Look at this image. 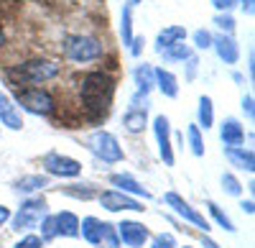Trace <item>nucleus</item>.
Here are the masks:
<instances>
[{
	"label": "nucleus",
	"mask_w": 255,
	"mask_h": 248,
	"mask_svg": "<svg viewBox=\"0 0 255 248\" xmlns=\"http://www.w3.org/2000/svg\"><path fill=\"white\" fill-rule=\"evenodd\" d=\"M202 243H204V248H220L215 241H212V238H202Z\"/></svg>",
	"instance_id": "37998d69"
},
{
	"label": "nucleus",
	"mask_w": 255,
	"mask_h": 248,
	"mask_svg": "<svg viewBox=\"0 0 255 248\" xmlns=\"http://www.w3.org/2000/svg\"><path fill=\"white\" fill-rule=\"evenodd\" d=\"M110 182L115 184V187H120V192H128V195H138V197H143V200H148V197H151V192H148V190H143V184H140V182H135L130 174H113V177H110Z\"/></svg>",
	"instance_id": "6ab92c4d"
},
{
	"label": "nucleus",
	"mask_w": 255,
	"mask_h": 248,
	"mask_svg": "<svg viewBox=\"0 0 255 248\" xmlns=\"http://www.w3.org/2000/svg\"><path fill=\"white\" fill-rule=\"evenodd\" d=\"M153 85L161 90L163 97H176L179 95V79L168 69H163V67L153 69Z\"/></svg>",
	"instance_id": "2eb2a0df"
},
{
	"label": "nucleus",
	"mask_w": 255,
	"mask_h": 248,
	"mask_svg": "<svg viewBox=\"0 0 255 248\" xmlns=\"http://www.w3.org/2000/svg\"><path fill=\"white\" fill-rule=\"evenodd\" d=\"M64 51H67V56L72 61H95L105 54V46H102V41L95 38V36H69L67 38V44H64Z\"/></svg>",
	"instance_id": "20e7f679"
},
{
	"label": "nucleus",
	"mask_w": 255,
	"mask_h": 248,
	"mask_svg": "<svg viewBox=\"0 0 255 248\" xmlns=\"http://www.w3.org/2000/svg\"><path fill=\"white\" fill-rule=\"evenodd\" d=\"M133 79H135V85H138V92L140 95H148L153 90V67L151 64H138L135 69H133Z\"/></svg>",
	"instance_id": "412c9836"
},
{
	"label": "nucleus",
	"mask_w": 255,
	"mask_h": 248,
	"mask_svg": "<svg viewBox=\"0 0 255 248\" xmlns=\"http://www.w3.org/2000/svg\"><path fill=\"white\" fill-rule=\"evenodd\" d=\"M64 195H72V197H79V200H90L92 197V190H79V184H72V187H64Z\"/></svg>",
	"instance_id": "72a5a7b5"
},
{
	"label": "nucleus",
	"mask_w": 255,
	"mask_h": 248,
	"mask_svg": "<svg viewBox=\"0 0 255 248\" xmlns=\"http://www.w3.org/2000/svg\"><path fill=\"white\" fill-rule=\"evenodd\" d=\"M87 146H90V151L97 156V159H102L105 164H118V161H123V146L118 143V138L110 133V131H95L90 138H87Z\"/></svg>",
	"instance_id": "39448f33"
},
{
	"label": "nucleus",
	"mask_w": 255,
	"mask_h": 248,
	"mask_svg": "<svg viewBox=\"0 0 255 248\" xmlns=\"http://www.w3.org/2000/svg\"><path fill=\"white\" fill-rule=\"evenodd\" d=\"M82 108L90 118H102L105 113L110 110V102L115 95V79L108 72H90L82 77Z\"/></svg>",
	"instance_id": "f257e3e1"
},
{
	"label": "nucleus",
	"mask_w": 255,
	"mask_h": 248,
	"mask_svg": "<svg viewBox=\"0 0 255 248\" xmlns=\"http://www.w3.org/2000/svg\"><path fill=\"white\" fill-rule=\"evenodd\" d=\"M120 33H123V44L130 46V41H133V15H130V8H123V13H120Z\"/></svg>",
	"instance_id": "a878e982"
},
{
	"label": "nucleus",
	"mask_w": 255,
	"mask_h": 248,
	"mask_svg": "<svg viewBox=\"0 0 255 248\" xmlns=\"http://www.w3.org/2000/svg\"><path fill=\"white\" fill-rule=\"evenodd\" d=\"M161 54H163L168 61H184V59H189V56H191V49L184 44V41H179V44H174V46L163 49Z\"/></svg>",
	"instance_id": "bb28decb"
},
{
	"label": "nucleus",
	"mask_w": 255,
	"mask_h": 248,
	"mask_svg": "<svg viewBox=\"0 0 255 248\" xmlns=\"http://www.w3.org/2000/svg\"><path fill=\"white\" fill-rule=\"evenodd\" d=\"M163 200H166V205H168V208H171L179 218H184L186 223H194L197 228H202V231H209V223H207V218H204V215H199V213H197L194 208H191V205H189L184 197H179L176 192H168Z\"/></svg>",
	"instance_id": "1a4fd4ad"
},
{
	"label": "nucleus",
	"mask_w": 255,
	"mask_h": 248,
	"mask_svg": "<svg viewBox=\"0 0 255 248\" xmlns=\"http://www.w3.org/2000/svg\"><path fill=\"white\" fill-rule=\"evenodd\" d=\"M194 44H197L199 49H209V46H212V33L204 31V28L194 31Z\"/></svg>",
	"instance_id": "473e14b6"
},
{
	"label": "nucleus",
	"mask_w": 255,
	"mask_h": 248,
	"mask_svg": "<svg viewBox=\"0 0 255 248\" xmlns=\"http://www.w3.org/2000/svg\"><path fill=\"white\" fill-rule=\"evenodd\" d=\"M100 205H102L105 210H110V213H120V210H135V213H143V210H145V208H143V202L133 200L130 195H125V192H115V190L102 192V195H100Z\"/></svg>",
	"instance_id": "9d476101"
},
{
	"label": "nucleus",
	"mask_w": 255,
	"mask_h": 248,
	"mask_svg": "<svg viewBox=\"0 0 255 248\" xmlns=\"http://www.w3.org/2000/svg\"><path fill=\"white\" fill-rule=\"evenodd\" d=\"M102 243H108V248H118L120 246V238H118V233H115V228L110 223L102 225Z\"/></svg>",
	"instance_id": "c85d7f7f"
},
{
	"label": "nucleus",
	"mask_w": 255,
	"mask_h": 248,
	"mask_svg": "<svg viewBox=\"0 0 255 248\" xmlns=\"http://www.w3.org/2000/svg\"><path fill=\"white\" fill-rule=\"evenodd\" d=\"M5 44V31H3V26H0V46Z\"/></svg>",
	"instance_id": "a18cd8bd"
},
{
	"label": "nucleus",
	"mask_w": 255,
	"mask_h": 248,
	"mask_svg": "<svg viewBox=\"0 0 255 248\" xmlns=\"http://www.w3.org/2000/svg\"><path fill=\"white\" fill-rule=\"evenodd\" d=\"M215 23H217V26H220L227 36H230L232 31H235V18H232L230 13H220V15L215 18Z\"/></svg>",
	"instance_id": "7c9ffc66"
},
{
	"label": "nucleus",
	"mask_w": 255,
	"mask_h": 248,
	"mask_svg": "<svg viewBox=\"0 0 255 248\" xmlns=\"http://www.w3.org/2000/svg\"><path fill=\"white\" fill-rule=\"evenodd\" d=\"M212 46H215L217 56L225 61V64H235V61L240 59V46H238V41L227 36V33H220L217 38H212Z\"/></svg>",
	"instance_id": "f8f14e48"
},
{
	"label": "nucleus",
	"mask_w": 255,
	"mask_h": 248,
	"mask_svg": "<svg viewBox=\"0 0 255 248\" xmlns=\"http://www.w3.org/2000/svg\"><path fill=\"white\" fill-rule=\"evenodd\" d=\"M5 74L10 79V85H15V87H33L38 82L54 79L59 74V64L56 61H49V59H28L23 64L10 67Z\"/></svg>",
	"instance_id": "f03ea898"
},
{
	"label": "nucleus",
	"mask_w": 255,
	"mask_h": 248,
	"mask_svg": "<svg viewBox=\"0 0 255 248\" xmlns=\"http://www.w3.org/2000/svg\"><path fill=\"white\" fill-rule=\"evenodd\" d=\"M153 133L158 141V154L163 159V164L174 167V146H171V126H168V118L166 115H156L153 118Z\"/></svg>",
	"instance_id": "6e6552de"
},
{
	"label": "nucleus",
	"mask_w": 255,
	"mask_h": 248,
	"mask_svg": "<svg viewBox=\"0 0 255 248\" xmlns=\"http://www.w3.org/2000/svg\"><path fill=\"white\" fill-rule=\"evenodd\" d=\"M15 102L23 110L33 113V115H51L54 113V97L49 90L44 87H18L15 90Z\"/></svg>",
	"instance_id": "7ed1b4c3"
},
{
	"label": "nucleus",
	"mask_w": 255,
	"mask_h": 248,
	"mask_svg": "<svg viewBox=\"0 0 255 248\" xmlns=\"http://www.w3.org/2000/svg\"><path fill=\"white\" fill-rule=\"evenodd\" d=\"M243 110H245L248 118H253V95H245L243 97Z\"/></svg>",
	"instance_id": "ea45409f"
},
{
	"label": "nucleus",
	"mask_w": 255,
	"mask_h": 248,
	"mask_svg": "<svg viewBox=\"0 0 255 248\" xmlns=\"http://www.w3.org/2000/svg\"><path fill=\"white\" fill-rule=\"evenodd\" d=\"M220 138H222L225 146H243L245 131H243V126H240V120H235V118L222 120V126H220Z\"/></svg>",
	"instance_id": "4468645a"
},
{
	"label": "nucleus",
	"mask_w": 255,
	"mask_h": 248,
	"mask_svg": "<svg viewBox=\"0 0 255 248\" xmlns=\"http://www.w3.org/2000/svg\"><path fill=\"white\" fill-rule=\"evenodd\" d=\"M44 169L51 177H79L82 174V164L72 156H61L56 151L44 156Z\"/></svg>",
	"instance_id": "0eeeda50"
},
{
	"label": "nucleus",
	"mask_w": 255,
	"mask_h": 248,
	"mask_svg": "<svg viewBox=\"0 0 255 248\" xmlns=\"http://www.w3.org/2000/svg\"><path fill=\"white\" fill-rule=\"evenodd\" d=\"M140 3V0H130V5H138Z\"/></svg>",
	"instance_id": "49530a36"
},
{
	"label": "nucleus",
	"mask_w": 255,
	"mask_h": 248,
	"mask_svg": "<svg viewBox=\"0 0 255 248\" xmlns=\"http://www.w3.org/2000/svg\"><path fill=\"white\" fill-rule=\"evenodd\" d=\"M186 38V28L184 26H166L163 31H158V38H156V51L161 54L163 49L179 44V41Z\"/></svg>",
	"instance_id": "a211bd4d"
},
{
	"label": "nucleus",
	"mask_w": 255,
	"mask_h": 248,
	"mask_svg": "<svg viewBox=\"0 0 255 248\" xmlns=\"http://www.w3.org/2000/svg\"><path fill=\"white\" fill-rule=\"evenodd\" d=\"M186 61H189V69H186V79H194V74H197V64H199V61H197L194 56H189Z\"/></svg>",
	"instance_id": "58836bf2"
},
{
	"label": "nucleus",
	"mask_w": 255,
	"mask_h": 248,
	"mask_svg": "<svg viewBox=\"0 0 255 248\" xmlns=\"http://www.w3.org/2000/svg\"><path fill=\"white\" fill-rule=\"evenodd\" d=\"M222 187H225V192L227 195H240L243 192V187H240V182L232 177V174H222Z\"/></svg>",
	"instance_id": "c756f323"
},
{
	"label": "nucleus",
	"mask_w": 255,
	"mask_h": 248,
	"mask_svg": "<svg viewBox=\"0 0 255 248\" xmlns=\"http://www.w3.org/2000/svg\"><path fill=\"white\" fill-rule=\"evenodd\" d=\"M184 248H189V246H184Z\"/></svg>",
	"instance_id": "de8ad7c7"
},
{
	"label": "nucleus",
	"mask_w": 255,
	"mask_h": 248,
	"mask_svg": "<svg viewBox=\"0 0 255 248\" xmlns=\"http://www.w3.org/2000/svg\"><path fill=\"white\" fill-rule=\"evenodd\" d=\"M54 233L56 236H67V238H77L79 236V218L74 213L54 215Z\"/></svg>",
	"instance_id": "dca6fc26"
},
{
	"label": "nucleus",
	"mask_w": 255,
	"mask_h": 248,
	"mask_svg": "<svg viewBox=\"0 0 255 248\" xmlns=\"http://www.w3.org/2000/svg\"><path fill=\"white\" fill-rule=\"evenodd\" d=\"M49 184V177H44V174H31V177H20L18 182H15V190L18 192H36V190H41V187H46Z\"/></svg>",
	"instance_id": "5701e85b"
},
{
	"label": "nucleus",
	"mask_w": 255,
	"mask_h": 248,
	"mask_svg": "<svg viewBox=\"0 0 255 248\" xmlns=\"http://www.w3.org/2000/svg\"><path fill=\"white\" fill-rule=\"evenodd\" d=\"M143 44H145V38H143V36H133V41H130V54H133V56H140Z\"/></svg>",
	"instance_id": "c9c22d12"
},
{
	"label": "nucleus",
	"mask_w": 255,
	"mask_h": 248,
	"mask_svg": "<svg viewBox=\"0 0 255 248\" xmlns=\"http://www.w3.org/2000/svg\"><path fill=\"white\" fill-rule=\"evenodd\" d=\"M225 156L230 159L232 167H240L245 172H253L255 169V156L250 149H243V146H227L225 149Z\"/></svg>",
	"instance_id": "f3484780"
},
{
	"label": "nucleus",
	"mask_w": 255,
	"mask_h": 248,
	"mask_svg": "<svg viewBox=\"0 0 255 248\" xmlns=\"http://www.w3.org/2000/svg\"><path fill=\"white\" fill-rule=\"evenodd\" d=\"M118 238L128 248H140L148 241V228H145L143 223H135V220H123L118 225Z\"/></svg>",
	"instance_id": "9b49d317"
},
{
	"label": "nucleus",
	"mask_w": 255,
	"mask_h": 248,
	"mask_svg": "<svg viewBox=\"0 0 255 248\" xmlns=\"http://www.w3.org/2000/svg\"><path fill=\"white\" fill-rule=\"evenodd\" d=\"M197 115H199V126H202L204 131L212 128V123H215V108H212V100H209L207 95L199 97V110H197Z\"/></svg>",
	"instance_id": "b1692460"
},
{
	"label": "nucleus",
	"mask_w": 255,
	"mask_h": 248,
	"mask_svg": "<svg viewBox=\"0 0 255 248\" xmlns=\"http://www.w3.org/2000/svg\"><path fill=\"white\" fill-rule=\"evenodd\" d=\"M46 218V202L44 197H31L18 208V213L13 215V231H33L36 225Z\"/></svg>",
	"instance_id": "423d86ee"
},
{
	"label": "nucleus",
	"mask_w": 255,
	"mask_h": 248,
	"mask_svg": "<svg viewBox=\"0 0 255 248\" xmlns=\"http://www.w3.org/2000/svg\"><path fill=\"white\" fill-rule=\"evenodd\" d=\"M54 218H44V238H54Z\"/></svg>",
	"instance_id": "4c0bfd02"
},
{
	"label": "nucleus",
	"mask_w": 255,
	"mask_h": 248,
	"mask_svg": "<svg viewBox=\"0 0 255 248\" xmlns=\"http://www.w3.org/2000/svg\"><path fill=\"white\" fill-rule=\"evenodd\" d=\"M235 3H238V0H212V5H215L217 10H225V13L235 5Z\"/></svg>",
	"instance_id": "e433bc0d"
},
{
	"label": "nucleus",
	"mask_w": 255,
	"mask_h": 248,
	"mask_svg": "<svg viewBox=\"0 0 255 248\" xmlns=\"http://www.w3.org/2000/svg\"><path fill=\"white\" fill-rule=\"evenodd\" d=\"M207 208H209V213H212V218H215V220H217V223L222 225V228H225V231H230V233H232V231H235V225H232V220H230V218H227V215H225V213H222L220 208H217V205H215V202H207Z\"/></svg>",
	"instance_id": "cd10ccee"
},
{
	"label": "nucleus",
	"mask_w": 255,
	"mask_h": 248,
	"mask_svg": "<svg viewBox=\"0 0 255 248\" xmlns=\"http://www.w3.org/2000/svg\"><path fill=\"white\" fill-rule=\"evenodd\" d=\"M41 243H44V238H38V236H26L23 241L15 243V248H41Z\"/></svg>",
	"instance_id": "f704fd0d"
},
{
	"label": "nucleus",
	"mask_w": 255,
	"mask_h": 248,
	"mask_svg": "<svg viewBox=\"0 0 255 248\" xmlns=\"http://www.w3.org/2000/svg\"><path fill=\"white\" fill-rule=\"evenodd\" d=\"M0 126H8L10 131H20L23 128V120H20V113L15 108V102L0 90Z\"/></svg>",
	"instance_id": "ddd939ff"
},
{
	"label": "nucleus",
	"mask_w": 255,
	"mask_h": 248,
	"mask_svg": "<svg viewBox=\"0 0 255 248\" xmlns=\"http://www.w3.org/2000/svg\"><path fill=\"white\" fill-rule=\"evenodd\" d=\"M151 248H176V241H174L171 233H161V236L153 238V246Z\"/></svg>",
	"instance_id": "2f4dec72"
},
{
	"label": "nucleus",
	"mask_w": 255,
	"mask_h": 248,
	"mask_svg": "<svg viewBox=\"0 0 255 248\" xmlns=\"http://www.w3.org/2000/svg\"><path fill=\"white\" fill-rule=\"evenodd\" d=\"M5 220H10V210L5 208V205H0V225H3Z\"/></svg>",
	"instance_id": "a19ab883"
},
{
	"label": "nucleus",
	"mask_w": 255,
	"mask_h": 248,
	"mask_svg": "<svg viewBox=\"0 0 255 248\" xmlns=\"http://www.w3.org/2000/svg\"><path fill=\"white\" fill-rule=\"evenodd\" d=\"M102 220H97V218H84L82 223H79V233H82V238L87 241V243H92V246H100L102 243Z\"/></svg>",
	"instance_id": "aec40b11"
},
{
	"label": "nucleus",
	"mask_w": 255,
	"mask_h": 248,
	"mask_svg": "<svg viewBox=\"0 0 255 248\" xmlns=\"http://www.w3.org/2000/svg\"><path fill=\"white\" fill-rule=\"evenodd\" d=\"M186 136H189V146H191V154L194 156H204V141H202V133H199V126L191 123L186 128Z\"/></svg>",
	"instance_id": "393cba45"
},
{
	"label": "nucleus",
	"mask_w": 255,
	"mask_h": 248,
	"mask_svg": "<svg viewBox=\"0 0 255 248\" xmlns=\"http://www.w3.org/2000/svg\"><path fill=\"white\" fill-rule=\"evenodd\" d=\"M240 5H243V10L250 15V13H253V5H255V0H240Z\"/></svg>",
	"instance_id": "79ce46f5"
},
{
	"label": "nucleus",
	"mask_w": 255,
	"mask_h": 248,
	"mask_svg": "<svg viewBox=\"0 0 255 248\" xmlns=\"http://www.w3.org/2000/svg\"><path fill=\"white\" fill-rule=\"evenodd\" d=\"M123 126L130 133H140L145 128V110L140 108H128V113L123 115Z\"/></svg>",
	"instance_id": "4be33fe9"
},
{
	"label": "nucleus",
	"mask_w": 255,
	"mask_h": 248,
	"mask_svg": "<svg viewBox=\"0 0 255 248\" xmlns=\"http://www.w3.org/2000/svg\"><path fill=\"white\" fill-rule=\"evenodd\" d=\"M240 208H243V210H245V213H253V202H250V200H248V202H243V205H240Z\"/></svg>",
	"instance_id": "c03bdc74"
}]
</instances>
